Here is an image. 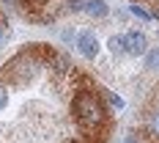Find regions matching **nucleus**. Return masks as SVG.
<instances>
[{
    "label": "nucleus",
    "instance_id": "7ed1b4c3",
    "mask_svg": "<svg viewBox=\"0 0 159 143\" xmlns=\"http://www.w3.org/2000/svg\"><path fill=\"white\" fill-rule=\"evenodd\" d=\"M145 129H148L151 141L159 143V110H154L151 116H148V121H145Z\"/></svg>",
    "mask_w": 159,
    "mask_h": 143
},
{
    "label": "nucleus",
    "instance_id": "20e7f679",
    "mask_svg": "<svg viewBox=\"0 0 159 143\" xmlns=\"http://www.w3.org/2000/svg\"><path fill=\"white\" fill-rule=\"evenodd\" d=\"M145 69H159V47L145 52Z\"/></svg>",
    "mask_w": 159,
    "mask_h": 143
},
{
    "label": "nucleus",
    "instance_id": "6e6552de",
    "mask_svg": "<svg viewBox=\"0 0 159 143\" xmlns=\"http://www.w3.org/2000/svg\"><path fill=\"white\" fill-rule=\"evenodd\" d=\"M6 105H8V88H6V85L0 83V110H3Z\"/></svg>",
    "mask_w": 159,
    "mask_h": 143
},
{
    "label": "nucleus",
    "instance_id": "f03ea898",
    "mask_svg": "<svg viewBox=\"0 0 159 143\" xmlns=\"http://www.w3.org/2000/svg\"><path fill=\"white\" fill-rule=\"evenodd\" d=\"M124 52H129V55H145L148 52V39L140 31L124 33Z\"/></svg>",
    "mask_w": 159,
    "mask_h": 143
},
{
    "label": "nucleus",
    "instance_id": "0eeeda50",
    "mask_svg": "<svg viewBox=\"0 0 159 143\" xmlns=\"http://www.w3.org/2000/svg\"><path fill=\"white\" fill-rule=\"evenodd\" d=\"M132 14H134V17H140L143 22H148V19H151V14H148L145 8H140V6H132Z\"/></svg>",
    "mask_w": 159,
    "mask_h": 143
},
{
    "label": "nucleus",
    "instance_id": "9b49d317",
    "mask_svg": "<svg viewBox=\"0 0 159 143\" xmlns=\"http://www.w3.org/2000/svg\"><path fill=\"white\" fill-rule=\"evenodd\" d=\"M6 3H11V6H19V3H22V0H6Z\"/></svg>",
    "mask_w": 159,
    "mask_h": 143
},
{
    "label": "nucleus",
    "instance_id": "423d86ee",
    "mask_svg": "<svg viewBox=\"0 0 159 143\" xmlns=\"http://www.w3.org/2000/svg\"><path fill=\"white\" fill-rule=\"evenodd\" d=\"M110 50L115 55H124V36H112L110 39Z\"/></svg>",
    "mask_w": 159,
    "mask_h": 143
},
{
    "label": "nucleus",
    "instance_id": "f257e3e1",
    "mask_svg": "<svg viewBox=\"0 0 159 143\" xmlns=\"http://www.w3.org/2000/svg\"><path fill=\"white\" fill-rule=\"evenodd\" d=\"M74 41H77L80 52L85 55V58H96L99 55V39H96V31H80L77 36H74Z\"/></svg>",
    "mask_w": 159,
    "mask_h": 143
},
{
    "label": "nucleus",
    "instance_id": "1a4fd4ad",
    "mask_svg": "<svg viewBox=\"0 0 159 143\" xmlns=\"http://www.w3.org/2000/svg\"><path fill=\"white\" fill-rule=\"evenodd\" d=\"M151 14H154V17L159 19V3H151Z\"/></svg>",
    "mask_w": 159,
    "mask_h": 143
},
{
    "label": "nucleus",
    "instance_id": "39448f33",
    "mask_svg": "<svg viewBox=\"0 0 159 143\" xmlns=\"http://www.w3.org/2000/svg\"><path fill=\"white\" fill-rule=\"evenodd\" d=\"M8 36H11V28H8V22H6V17H0V47L8 41Z\"/></svg>",
    "mask_w": 159,
    "mask_h": 143
},
{
    "label": "nucleus",
    "instance_id": "9d476101",
    "mask_svg": "<svg viewBox=\"0 0 159 143\" xmlns=\"http://www.w3.org/2000/svg\"><path fill=\"white\" fill-rule=\"evenodd\" d=\"M121 143H140V141H137V138H132V135H126V138H124Z\"/></svg>",
    "mask_w": 159,
    "mask_h": 143
}]
</instances>
